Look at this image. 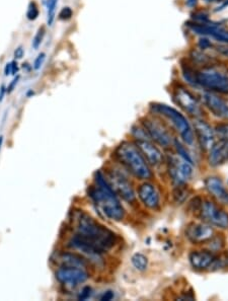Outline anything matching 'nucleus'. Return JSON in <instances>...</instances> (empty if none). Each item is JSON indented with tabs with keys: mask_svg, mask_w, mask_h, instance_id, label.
I'll return each mask as SVG.
<instances>
[{
	"mask_svg": "<svg viewBox=\"0 0 228 301\" xmlns=\"http://www.w3.org/2000/svg\"><path fill=\"white\" fill-rule=\"evenodd\" d=\"M75 235L69 247L95 259L111 250L117 241L116 235L84 211L73 213Z\"/></svg>",
	"mask_w": 228,
	"mask_h": 301,
	"instance_id": "obj_1",
	"label": "nucleus"
},
{
	"mask_svg": "<svg viewBox=\"0 0 228 301\" xmlns=\"http://www.w3.org/2000/svg\"><path fill=\"white\" fill-rule=\"evenodd\" d=\"M95 183L96 186L89 190V196L97 209L105 217L114 221H121L125 216L124 208L102 172L96 173Z\"/></svg>",
	"mask_w": 228,
	"mask_h": 301,
	"instance_id": "obj_2",
	"label": "nucleus"
},
{
	"mask_svg": "<svg viewBox=\"0 0 228 301\" xmlns=\"http://www.w3.org/2000/svg\"><path fill=\"white\" fill-rule=\"evenodd\" d=\"M115 158L136 178L140 180H148L152 177L146 160L135 144L131 142L121 143L115 150Z\"/></svg>",
	"mask_w": 228,
	"mask_h": 301,
	"instance_id": "obj_3",
	"label": "nucleus"
},
{
	"mask_svg": "<svg viewBox=\"0 0 228 301\" xmlns=\"http://www.w3.org/2000/svg\"><path fill=\"white\" fill-rule=\"evenodd\" d=\"M195 85L212 92L228 95V72L223 68L208 65L195 73Z\"/></svg>",
	"mask_w": 228,
	"mask_h": 301,
	"instance_id": "obj_4",
	"label": "nucleus"
},
{
	"mask_svg": "<svg viewBox=\"0 0 228 301\" xmlns=\"http://www.w3.org/2000/svg\"><path fill=\"white\" fill-rule=\"evenodd\" d=\"M152 112L171 121L175 129L180 133L183 140L188 144L192 145L194 142V133L188 120L176 109L165 105V104H154L151 106Z\"/></svg>",
	"mask_w": 228,
	"mask_h": 301,
	"instance_id": "obj_5",
	"label": "nucleus"
},
{
	"mask_svg": "<svg viewBox=\"0 0 228 301\" xmlns=\"http://www.w3.org/2000/svg\"><path fill=\"white\" fill-rule=\"evenodd\" d=\"M200 215L202 219L219 229L228 228V213L219 208L211 201H203L200 205Z\"/></svg>",
	"mask_w": 228,
	"mask_h": 301,
	"instance_id": "obj_6",
	"label": "nucleus"
},
{
	"mask_svg": "<svg viewBox=\"0 0 228 301\" xmlns=\"http://www.w3.org/2000/svg\"><path fill=\"white\" fill-rule=\"evenodd\" d=\"M169 173L173 182L178 186H182L192 178L193 167L191 163L182 157L172 156L169 160Z\"/></svg>",
	"mask_w": 228,
	"mask_h": 301,
	"instance_id": "obj_7",
	"label": "nucleus"
},
{
	"mask_svg": "<svg viewBox=\"0 0 228 301\" xmlns=\"http://www.w3.org/2000/svg\"><path fill=\"white\" fill-rule=\"evenodd\" d=\"M105 178L116 195H119L129 203L135 200V193L132 186L122 174L115 170H109L106 173Z\"/></svg>",
	"mask_w": 228,
	"mask_h": 301,
	"instance_id": "obj_8",
	"label": "nucleus"
},
{
	"mask_svg": "<svg viewBox=\"0 0 228 301\" xmlns=\"http://www.w3.org/2000/svg\"><path fill=\"white\" fill-rule=\"evenodd\" d=\"M55 278L60 284L64 286L75 287L87 282L90 278V274L85 269L59 267L55 272Z\"/></svg>",
	"mask_w": 228,
	"mask_h": 301,
	"instance_id": "obj_9",
	"label": "nucleus"
},
{
	"mask_svg": "<svg viewBox=\"0 0 228 301\" xmlns=\"http://www.w3.org/2000/svg\"><path fill=\"white\" fill-rule=\"evenodd\" d=\"M142 125L149 138L155 140L158 144L165 148L171 147L173 144L172 135L160 122L151 119H145L142 122Z\"/></svg>",
	"mask_w": 228,
	"mask_h": 301,
	"instance_id": "obj_10",
	"label": "nucleus"
},
{
	"mask_svg": "<svg viewBox=\"0 0 228 301\" xmlns=\"http://www.w3.org/2000/svg\"><path fill=\"white\" fill-rule=\"evenodd\" d=\"M175 101L176 103L188 114L193 117L199 118L203 115V110L197 99L186 89L178 88L175 91Z\"/></svg>",
	"mask_w": 228,
	"mask_h": 301,
	"instance_id": "obj_11",
	"label": "nucleus"
},
{
	"mask_svg": "<svg viewBox=\"0 0 228 301\" xmlns=\"http://www.w3.org/2000/svg\"><path fill=\"white\" fill-rule=\"evenodd\" d=\"M189 27L195 33L203 36H210L223 44H228V32L222 27L216 24L206 23H193L189 24Z\"/></svg>",
	"mask_w": 228,
	"mask_h": 301,
	"instance_id": "obj_12",
	"label": "nucleus"
},
{
	"mask_svg": "<svg viewBox=\"0 0 228 301\" xmlns=\"http://www.w3.org/2000/svg\"><path fill=\"white\" fill-rule=\"evenodd\" d=\"M186 237L193 244H203L214 237V230L208 223H191L186 230Z\"/></svg>",
	"mask_w": 228,
	"mask_h": 301,
	"instance_id": "obj_13",
	"label": "nucleus"
},
{
	"mask_svg": "<svg viewBox=\"0 0 228 301\" xmlns=\"http://www.w3.org/2000/svg\"><path fill=\"white\" fill-rule=\"evenodd\" d=\"M203 103L215 117L228 121V103L225 100L213 93H205Z\"/></svg>",
	"mask_w": 228,
	"mask_h": 301,
	"instance_id": "obj_14",
	"label": "nucleus"
},
{
	"mask_svg": "<svg viewBox=\"0 0 228 301\" xmlns=\"http://www.w3.org/2000/svg\"><path fill=\"white\" fill-rule=\"evenodd\" d=\"M136 146L139 148L140 153L148 162V164L155 167L162 165L164 161L162 152L148 138L137 139Z\"/></svg>",
	"mask_w": 228,
	"mask_h": 301,
	"instance_id": "obj_15",
	"label": "nucleus"
},
{
	"mask_svg": "<svg viewBox=\"0 0 228 301\" xmlns=\"http://www.w3.org/2000/svg\"><path fill=\"white\" fill-rule=\"evenodd\" d=\"M228 161V139H219L209 149L208 162L212 167H218Z\"/></svg>",
	"mask_w": 228,
	"mask_h": 301,
	"instance_id": "obj_16",
	"label": "nucleus"
},
{
	"mask_svg": "<svg viewBox=\"0 0 228 301\" xmlns=\"http://www.w3.org/2000/svg\"><path fill=\"white\" fill-rule=\"evenodd\" d=\"M205 188L217 202L223 205H228V190L224 187L222 181L219 178H207L205 180Z\"/></svg>",
	"mask_w": 228,
	"mask_h": 301,
	"instance_id": "obj_17",
	"label": "nucleus"
},
{
	"mask_svg": "<svg viewBox=\"0 0 228 301\" xmlns=\"http://www.w3.org/2000/svg\"><path fill=\"white\" fill-rule=\"evenodd\" d=\"M138 197L141 202L149 209H158L160 207V195L155 186L149 183L142 184L138 189Z\"/></svg>",
	"mask_w": 228,
	"mask_h": 301,
	"instance_id": "obj_18",
	"label": "nucleus"
},
{
	"mask_svg": "<svg viewBox=\"0 0 228 301\" xmlns=\"http://www.w3.org/2000/svg\"><path fill=\"white\" fill-rule=\"evenodd\" d=\"M195 133L202 149L209 150L215 142V134L212 128L206 122L198 120L195 122Z\"/></svg>",
	"mask_w": 228,
	"mask_h": 301,
	"instance_id": "obj_19",
	"label": "nucleus"
},
{
	"mask_svg": "<svg viewBox=\"0 0 228 301\" xmlns=\"http://www.w3.org/2000/svg\"><path fill=\"white\" fill-rule=\"evenodd\" d=\"M55 261L59 265V267H72V268H80L85 270H87V268L90 265L88 259L83 257L82 255L69 253V252L59 253L56 256Z\"/></svg>",
	"mask_w": 228,
	"mask_h": 301,
	"instance_id": "obj_20",
	"label": "nucleus"
},
{
	"mask_svg": "<svg viewBox=\"0 0 228 301\" xmlns=\"http://www.w3.org/2000/svg\"><path fill=\"white\" fill-rule=\"evenodd\" d=\"M216 257L211 251H194L190 254L189 260L196 270H206L212 267Z\"/></svg>",
	"mask_w": 228,
	"mask_h": 301,
	"instance_id": "obj_21",
	"label": "nucleus"
},
{
	"mask_svg": "<svg viewBox=\"0 0 228 301\" xmlns=\"http://www.w3.org/2000/svg\"><path fill=\"white\" fill-rule=\"evenodd\" d=\"M58 5V0H47V24L48 26H52L55 17H56V8Z\"/></svg>",
	"mask_w": 228,
	"mask_h": 301,
	"instance_id": "obj_22",
	"label": "nucleus"
},
{
	"mask_svg": "<svg viewBox=\"0 0 228 301\" xmlns=\"http://www.w3.org/2000/svg\"><path fill=\"white\" fill-rule=\"evenodd\" d=\"M131 261H132L133 266H134L138 271H145V270L147 269V266H148V260H147V258H146L144 255H142V254H140V253H137V254H135V255L132 257Z\"/></svg>",
	"mask_w": 228,
	"mask_h": 301,
	"instance_id": "obj_23",
	"label": "nucleus"
},
{
	"mask_svg": "<svg viewBox=\"0 0 228 301\" xmlns=\"http://www.w3.org/2000/svg\"><path fill=\"white\" fill-rule=\"evenodd\" d=\"M39 15H40V11L38 5L35 2H31L29 4L28 11H27V19L31 22H34L39 18Z\"/></svg>",
	"mask_w": 228,
	"mask_h": 301,
	"instance_id": "obj_24",
	"label": "nucleus"
},
{
	"mask_svg": "<svg viewBox=\"0 0 228 301\" xmlns=\"http://www.w3.org/2000/svg\"><path fill=\"white\" fill-rule=\"evenodd\" d=\"M45 34H46V30L44 27H41L39 28L38 32L36 33L34 39H33V42H32V46L35 50H38L39 47L41 46V44L43 43V40H44V37H45Z\"/></svg>",
	"mask_w": 228,
	"mask_h": 301,
	"instance_id": "obj_25",
	"label": "nucleus"
},
{
	"mask_svg": "<svg viewBox=\"0 0 228 301\" xmlns=\"http://www.w3.org/2000/svg\"><path fill=\"white\" fill-rule=\"evenodd\" d=\"M191 57L194 60V62H196L197 64H200V65H208V63L211 62V59L208 56H206L204 53L199 52V51H194L192 53Z\"/></svg>",
	"mask_w": 228,
	"mask_h": 301,
	"instance_id": "obj_26",
	"label": "nucleus"
},
{
	"mask_svg": "<svg viewBox=\"0 0 228 301\" xmlns=\"http://www.w3.org/2000/svg\"><path fill=\"white\" fill-rule=\"evenodd\" d=\"M211 245H210V250L212 251H220L224 247V239L222 237H216L212 238L211 240Z\"/></svg>",
	"mask_w": 228,
	"mask_h": 301,
	"instance_id": "obj_27",
	"label": "nucleus"
},
{
	"mask_svg": "<svg viewBox=\"0 0 228 301\" xmlns=\"http://www.w3.org/2000/svg\"><path fill=\"white\" fill-rule=\"evenodd\" d=\"M175 145H176V148H177V150H178V153H179V155H180V157H182L184 160H186L187 162H189V163H193V161H192V159H191V157H190V155L186 152V149H185V147L181 144V142H179L178 140H175Z\"/></svg>",
	"mask_w": 228,
	"mask_h": 301,
	"instance_id": "obj_28",
	"label": "nucleus"
},
{
	"mask_svg": "<svg viewBox=\"0 0 228 301\" xmlns=\"http://www.w3.org/2000/svg\"><path fill=\"white\" fill-rule=\"evenodd\" d=\"M215 132L220 139H228V123L216 126Z\"/></svg>",
	"mask_w": 228,
	"mask_h": 301,
	"instance_id": "obj_29",
	"label": "nucleus"
},
{
	"mask_svg": "<svg viewBox=\"0 0 228 301\" xmlns=\"http://www.w3.org/2000/svg\"><path fill=\"white\" fill-rule=\"evenodd\" d=\"M72 17H73V11L71 10V8L66 7L60 11L58 19L60 21H69Z\"/></svg>",
	"mask_w": 228,
	"mask_h": 301,
	"instance_id": "obj_30",
	"label": "nucleus"
},
{
	"mask_svg": "<svg viewBox=\"0 0 228 301\" xmlns=\"http://www.w3.org/2000/svg\"><path fill=\"white\" fill-rule=\"evenodd\" d=\"M45 59H46V54H45V53H40V54L38 55V57L35 59V61H34L33 68H34L35 70H39V69H41L42 65L44 64Z\"/></svg>",
	"mask_w": 228,
	"mask_h": 301,
	"instance_id": "obj_31",
	"label": "nucleus"
},
{
	"mask_svg": "<svg viewBox=\"0 0 228 301\" xmlns=\"http://www.w3.org/2000/svg\"><path fill=\"white\" fill-rule=\"evenodd\" d=\"M92 294H93V290H92V288H91L90 286H86V287L82 290V292H81V294H80V296H79V299H80V300H87V299H89V298L92 296Z\"/></svg>",
	"mask_w": 228,
	"mask_h": 301,
	"instance_id": "obj_32",
	"label": "nucleus"
},
{
	"mask_svg": "<svg viewBox=\"0 0 228 301\" xmlns=\"http://www.w3.org/2000/svg\"><path fill=\"white\" fill-rule=\"evenodd\" d=\"M20 79H21V77L20 75H16V78L14 79V81L9 85V87L7 88V93L9 94V95H11L14 91H15V89H16V87L18 86V84H19V81H20Z\"/></svg>",
	"mask_w": 228,
	"mask_h": 301,
	"instance_id": "obj_33",
	"label": "nucleus"
},
{
	"mask_svg": "<svg viewBox=\"0 0 228 301\" xmlns=\"http://www.w3.org/2000/svg\"><path fill=\"white\" fill-rule=\"evenodd\" d=\"M216 50L223 56L228 57V44H224V45H219L216 47Z\"/></svg>",
	"mask_w": 228,
	"mask_h": 301,
	"instance_id": "obj_34",
	"label": "nucleus"
},
{
	"mask_svg": "<svg viewBox=\"0 0 228 301\" xmlns=\"http://www.w3.org/2000/svg\"><path fill=\"white\" fill-rule=\"evenodd\" d=\"M24 55H25V50H24V48H23L22 46L18 47V48L15 50L14 56H15L16 60H20V59H22V58L24 57Z\"/></svg>",
	"mask_w": 228,
	"mask_h": 301,
	"instance_id": "obj_35",
	"label": "nucleus"
},
{
	"mask_svg": "<svg viewBox=\"0 0 228 301\" xmlns=\"http://www.w3.org/2000/svg\"><path fill=\"white\" fill-rule=\"evenodd\" d=\"M11 65H12V74L11 75H14V77H16V75L19 73V70H20V67H19V64H18L17 60L11 62Z\"/></svg>",
	"mask_w": 228,
	"mask_h": 301,
	"instance_id": "obj_36",
	"label": "nucleus"
},
{
	"mask_svg": "<svg viewBox=\"0 0 228 301\" xmlns=\"http://www.w3.org/2000/svg\"><path fill=\"white\" fill-rule=\"evenodd\" d=\"M199 46H200V48L202 50H205V49L211 47L212 45H211V43H210L209 40H207V39H201L200 42H199Z\"/></svg>",
	"mask_w": 228,
	"mask_h": 301,
	"instance_id": "obj_37",
	"label": "nucleus"
},
{
	"mask_svg": "<svg viewBox=\"0 0 228 301\" xmlns=\"http://www.w3.org/2000/svg\"><path fill=\"white\" fill-rule=\"evenodd\" d=\"M114 297V293L112 291H107L101 297V300H112Z\"/></svg>",
	"mask_w": 228,
	"mask_h": 301,
	"instance_id": "obj_38",
	"label": "nucleus"
},
{
	"mask_svg": "<svg viewBox=\"0 0 228 301\" xmlns=\"http://www.w3.org/2000/svg\"><path fill=\"white\" fill-rule=\"evenodd\" d=\"M7 87L5 85H3L2 87H0V103H2L4 100H5V97L7 95Z\"/></svg>",
	"mask_w": 228,
	"mask_h": 301,
	"instance_id": "obj_39",
	"label": "nucleus"
},
{
	"mask_svg": "<svg viewBox=\"0 0 228 301\" xmlns=\"http://www.w3.org/2000/svg\"><path fill=\"white\" fill-rule=\"evenodd\" d=\"M12 74V65H11V62L10 63H7L6 67H5V75L6 77H9V75Z\"/></svg>",
	"mask_w": 228,
	"mask_h": 301,
	"instance_id": "obj_40",
	"label": "nucleus"
},
{
	"mask_svg": "<svg viewBox=\"0 0 228 301\" xmlns=\"http://www.w3.org/2000/svg\"><path fill=\"white\" fill-rule=\"evenodd\" d=\"M34 95H35V92H34L33 90H29V91L27 92V94H26L27 98H33Z\"/></svg>",
	"mask_w": 228,
	"mask_h": 301,
	"instance_id": "obj_41",
	"label": "nucleus"
},
{
	"mask_svg": "<svg viewBox=\"0 0 228 301\" xmlns=\"http://www.w3.org/2000/svg\"><path fill=\"white\" fill-rule=\"evenodd\" d=\"M197 3V0H187V4L189 7H194Z\"/></svg>",
	"mask_w": 228,
	"mask_h": 301,
	"instance_id": "obj_42",
	"label": "nucleus"
},
{
	"mask_svg": "<svg viewBox=\"0 0 228 301\" xmlns=\"http://www.w3.org/2000/svg\"><path fill=\"white\" fill-rule=\"evenodd\" d=\"M3 144H4V136H0V150H2Z\"/></svg>",
	"mask_w": 228,
	"mask_h": 301,
	"instance_id": "obj_43",
	"label": "nucleus"
},
{
	"mask_svg": "<svg viewBox=\"0 0 228 301\" xmlns=\"http://www.w3.org/2000/svg\"><path fill=\"white\" fill-rule=\"evenodd\" d=\"M205 2H207V3H216V2H219V0H205Z\"/></svg>",
	"mask_w": 228,
	"mask_h": 301,
	"instance_id": "obj_44",
	"label": "nucleus"
},
{
	"mask_svg": "<svg viewBox=\"0 0 228 301\" xmlns=\"http://www.w3.org/2000/svg\"><path fill=\"white\" fill-rule=\"evenodd\" d=\"M228 6V0H226V2L224 3V5L222 6V8H224V7H227Z\"/></svg>",
	"mask_w": 228,
	"mask_h": 301,
	"instance_id": "obj_45",
	"label": "nucleus"
}]
</instances>
